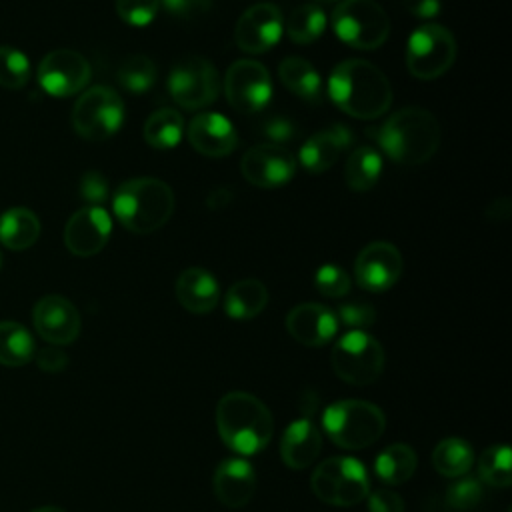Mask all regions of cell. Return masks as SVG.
Here are the masks:
<instances>
[{"instance_id": "obj_24", "label": "cell", "mask_w": 512, "mask_h": 512, "mask_svg": "<svg viewBox=\"0 0 512 512\" xmlns=\"http://www.w3.org/2000/svg\"><path fill=\"white\" fill-rule=\"evenodd\" d=\"M174 294L180 306L192 314H208L220 300V288L216 278L198 266L180 272L174 284Z\"/></svg>"}, {"instance_id": "obj_13", "label": "cell", "mask_w": 512, "mask_h": 512, "mask_svg": "<svg viewBox=\"0 0 512 512\" xmlns=\"http://www.w3.org/2000/svg\"><path fill=\"white\" fill-rule=\"evenodd\" d=\"M92 76L88 60L68 48H58L48 52L38 64V84L40 88L56 98H66L78 94Z\"/></svg>"}, {"instance_id": "obj_38", "label": "cell", "mask_w": 512, "mask_h": 512, "mask_svg": "<svg viewBox=\"0 0 512 512\" xmlns=\"http://www.w3.org/2000/svg\"><path fill=\"white\" fill-rule=\"evenodd\" d=\"M314 286L326 298H342L350 290V276L336 264H322L314 274Z\"/></svg>"}, {"instance_id": "obj_15", "label": "cell", "mask_w": 512, "mask_h": 512, "mask_svg": "<svg viewBox=\"0 0 512 512\" xmlns=\"http://www.w3.org/2000/svg\"><path fill=\"white\" fill-rule=\"evenodd\" d=\"M32 322L40 338L52 346L72 344L82 328L80 312L68 298L60 294L42 296L34 304Z\"/></svg>"}, {"instance_id": "obj_3", "label": "cell", "mask_w": 512, "mask_h": 512, "mask_svg": "<svg viewBox=\"0 0 512 512\" xmlns=\"http://www.w3.org/2000/svg\"><path fill=\"white\" fill-rule=\"evenodd\" d=\"M376 140L390 160L416 166L436 154L440 146V126L426 108L406 106L378 128Z\"/></svg>"}, {"instance_id": "obj_39", "label": "cell", "mask_w": 512, "mask_h": 512, "mask_svg": "<svg viewBox=\"0 0 512 512\" xmlns=\"http://www.w3.org/2000/svg\"><path fill=\"white\" fill-rule=\"evenodd\" d=\"M160 10V0H116L118 16L136 28L148 26Z\"/></svg>"}, {"instance_id": "obj_49", "label": "cell", "mask_w": 512, "mask_h": 512, "mask_svg": "<svg viewBox=\"0 0 512 512\" xmlns=\"http://www.w3.org/2000/svg\"><path fill=\"white\" fill-rule=\"evenodd\" d=\"M30 512H66V510L60 508V506H40V508H34Z\"/></svg>"}, {"instance_id": "obj_46", "label": "cell", "mask_w": 512, "mask_h": 512, "mask_svg": "<svg viewBox=\"0 0 512 512\" xmlns=\"http://www.w3.org/2000/svg\"><path fill=\"white\" fill-rule=\"evenodd\" d=\"M404 8L418 18H434L440 12V0H400Z\"/></svg>"}, {"instance_id": "obj_7", "label": "cell", "mask_w": 512, "mask_h": 512, "mask_svg": "<svg viewBox=\"0 0 512 512\" xmlns=\"http://www.w3.org/2000/svg\"><path fill=\"white\" fill-rule=\"evenodd\" d=\"M332 370L352 386H368L384 370L386 354L382 344L364 330H350L340 336L330 354Z\"/></svg>"}, {"instance_id": "obj_12", "label": "cell", "mask_w": 512, "mask_h": 512, "mask_svg": "<svg viewBox=\"0 0 512 512\" xmlns=\"http://www.w3.org/2000/svg\"><path fill=\"white\" fill-rule=\"evenodd\" d=\"M224 94L236 112L254 114L272 98L270 74L256 60H236L224 76Z\"/></svg>"}, {"instance_id": "obj_2", "label": "cell", "mask_w": 512, "mask_h": 512, "mask_svg": "<svg viewBox=\"0 0 512 512\" xmlns=\"http://www.w3.org/2000/svg\"><path fill=\"white\" fill-rule=\"evenodd\" d=\"M216 428L222 442L240 456L262 452L274 432L268 406L250 392H228L216 406Z\"/></svg>"}, {"instance_id": "obj_47", "label": "cell", "mask_w": 512, "mask_h": 512, "mask_svg": "<svg viewBox=\"0 0 512 512\" xmlns=\"http://www.w3.org/2000/svg\"><path fill=\"white\" fill-rule=\"evenodd\" d=\"M510 210H512L510 200H508V198H498V200H494V202L488 206L486 216H488L490 220H508Z\"/></svg>"}, {"instance_id": "obj_1", "label": "cell", "mask_w": 512, "mask_h": 512, "mask_svg": "<svg viewBox=\"0 0 512 512\" xmlns=\"http://www.w3.org/2000/svg\"><path fill=\"white\" fill-rule=\"evenodd\" d=\"M328 94L344 114L360 120H374L392 104V86L386 74L362 58H350L332 68Z\"/></svg>"}, {"instance_id": "obj_37", "label": "cell", "mask_w": 512, "mask_h": 512, "mask_svg": "<svg viewBox=\"0 0 512 512\" xmlns=\"http://www.w3.org/2000/svg\"><path fill=\"white\" fill-rule=\"evenodd\" d=\"M484 498V484L474 476H458L446 490V502L452 510L466 512L480 504Z\"/></svg>"}, {"instance_id": "obj_41", "label": "cell", "mask_w": 512, "mask_h": 512, "mask_svg": "<svg viewBox=\"0 0 512 512\" xmlns=\"http://www.w3.org/2000/svg\"><path fill=\"white\" fill-rule=\"evenodd\" d=\"M260 134L268 140V144L282 146L284 142L294 140L296 124L292 118L286 116H270L260 124Z\"/></svg>"}, {"instance_id": "obj_45", "label": "cell", "mask_w": 512, "mask_h": 512, "mask_svg": "<svg viewBox=\"0 0 512 512\" xmlns=\"http://www.w3.org/2000/svg\"><path fill=\"white\" fill-rule=\"evenodd\" d=\"M160 4L174 16L194 18L210 10L212 0H160Z\"/></svg>"}, {"instance_id": "obj_48", "label": "cell", "mask_w": 512, "mask_h": 512, "mask_svg": "<svg viewBox=\"0 0 512 512\" xmlns=\"http://www.w3.org/2000/svg\"><path fill=\"white\" fill-rule=\"evenodd\" d=\"M230 200H232V194H230V190H228V188H216V190H212V192H210V196H208L206 204H208L212 210H218V208L228 206V204H230Z\"/></svg>"}, {"instance_id": "obj_23", "label": "cell", "mask_w": 512, "mask_h": 512, "mask_svg": "<svg viewBox=\"0 0 512 512\" xmlns=\"http://www.w3.org/2000/svg\"><path fill=\"white\" fill-rule=\"evenodd\" d=\"M322 450V434L308 418L290 422L280 440L282 462L292 470L308 468Z\"/></svg>"}, {"instance_id": "obj_5", "label": "cell", "mask_w": 512, "mask_h": 512, "mask_svg": "<svg viewBox=\"0 0 512 512\" xmlns=\"http://www.w3.org/2000/svg\"><path fill=\"white\" fill-rule=\"evenodd\" d=\"M322 428L338 448L356 452L372 446L382 436L386 416L368 400L346 398L324 410Z\"/></svg>"}, {"instance_id": "obj_18", "label": "cell", "mask_w": 512, "mask_h": 512, "mask_svg": "<svg viewBox=\"0 0 512 512\" xmlns=\"http://www.w3.org/2000/svg\"><path fill=\"white\" fill-rule=\"evenodd\" d=\"M110 234V214L102 206H84L68 218L64 226V244L74 256L88 258L108 244Z\"/></svg>"}, {"instance_id": "obj_32", "label": "cell", "mask_w": 512, "mask_h": 512, "mask_svg": "<svg viewBox=\"0 0 512 512\" xmlns=\"http://www.w3.org/2000/svg\"><path fill=\"white\" fill-rule=\"evenodd\" d=\"M380 174H382V156L374 148L360 146L346 160L344 180L348 188L356 192H366L374 188Z\"/></svg>"}, {"instance_id": "obj_50", "label": "cell", "mask_w": 512, "mask_h": 512, "mask_svg": "<svg viewBox=\"0 0 512 512\" xmlns=\"http://www.w3.org/2000/svg\"><path fill=\"white\" fill-rule=\"evenodd\" d=\"M318 2H334V0H318Z\"/></svg>"}, {"instance_id": "obj_28", "label": "cell", "mask_w": 512, "mask_h": 512, "mask_svg": "<svg viewBox=\"0 0 512 512\" xmlns=\"http://www.w3.org/2000/svg\"><path fill=\"white\" fill-rule=\"evenodd\" d=\"M418 466V456L412 446L396 442L386 446L374 460L376 476L390 486H400L412 478Z\"/></svg>"}, {"instance_id": "obj_4", "label": "cell", "mask_w": 512, "mask_h": 512, "mask_svg": "<svg viewBox=\"0 0 512 512\" xmlns=\"http://www.w3.org/2000/svg\"><path fill=\"white\" fill-rule=\"evenodd\" d=\"M112 210L126 230L150 234L170 220L174 212V192L158 178H132L116 188Z\"/></svg>"}, {"instance_id": "obj_20", "label": "cell", "mask_w": 512, "mask_h": 512, "mask_svg": "<svg viewBox=\"0 0 512 512\" xmlns=\"http://www.w3.org/2000/svg\"><path fill=\"white\" fill-rule=\"evenodd\" d=\"M188 142L202 156L220 158L236 148L238 136L226 116L218 112H200L188 124Z\"/></svg>"}, {"instance_id": "obj_22", "label": "cell", "mask_w": 512, "mask_h": 512, "mask_svg": "<svg viewBox=\"0 0 512 512\" xmlns=\"http://www.w3.org/2000/svg\"><path fill=\"white\" fill-rule=\"evenodd\" d=\"M352 142H354V132L348 126L332 124L330 128L316 132L302 144L298 152V160L308 172L320 174L332 168L334 162L340 158V154Z\"/></svg>"}, {"instance_id": "obj_21", "label": "cell", "mask_w": 512, "mask_h": 512, "mask_svg": "<svg viewBox=\"0 0 512 512\" xmlns=\"http://www.w3.org/2000/svg\"><path fill=\"white\" fill-rule=\"evenodd\" d=\"M212 488L220 504L232 510L242 508L256 490V470L244 458H226L214 470Z\"/></svg>"}, {"instance_id": "obj_31", "label": "cell", "mask_w": 512, "mask_h": 512, "mask_svg": "<svg viewBox=\"0 0 512 512\" xmlns=\"http://www.w3.org/2000/svg\"><path fill=\"white\" fill-rule=\"evenodd\" d=\"M144 140L156 150H170L184 136V120L174 108H160L144 122Z\"/></svg>"}, {"instance_id": "obj_8", "label": "cell", "mask_w": 512, "mask_h": 512, "mask_svg": "<svg viewBox=\"0 0 512 512\" xmlns=\"http://www.w3.org/2000/svg\"><path fill=\"white\" fill-rule=\"evenodd\" d=\"M336 36L358 50L382 46L390 34V20L374 0H342L332 12Z\"/></svg>"}, {"instance_id": "obj_30", "label": "cell", "mask_w": 512, "mask_h": 512, "mask_svg": "<svg viewBox=\"0 0 512 512\" xmlns=\"http://www.w3.org/2000/svg\"><path fill=\"white\" fill-rule=\"evenodd\" d=\"M474 464V450L464 438H444L432 450V466L446 478L464 476Z\"/></svg>"}, {"instance_id": "obj_36", "label": "cell", "mask_w": 512, "mask_h": 512, "mask_svg": "<svg viewBox=\"0 0 512 512\" xmlns=\"http://www.w3.org/2000/svg\"><path fill=\"white\" fill-rule=\"evenodd\" d=\"M30 80V62L24 52L12 46H0V86L20 90Z\"/></svg>"}, {"instance_id": "obj_27", "label": "cell", "mask_w": 512, "mask_h": 512, "mask_svg": "<svg viewBox=\"0 0 512 512\" xmlns=\"http://www.w3.org/2000/svg\"><path fill=\"white\" fill-rule=\"evenodd\" d=\"M40 236L38 216L22 206L10 208L0 216V242L8 250H26Z\"/></svg>"}, {"instance_id": "obj_44", "label": "cell", "mask_w": 512, "mask_h": 512, "mask_svg": "<svg viewBox=\"0 0 512 512\" xmlns=\"http://www.w3.org/2000/svg\"><path fill=\"white\" fill-rule=\"evenodd\" d=\"M34 358H36L38 368L42 372H50V374L62 372L68 366V354L64 350H60L58 346H46V348L38 350L34 354Z\"/></svg>"}, {"instance_id": "obj_16", "label": "cell", "mask_w": 512, "mask_h": 512, "mask_svg": "<svg viewBox=\"0 0 512 512\" xmlns=\"http://www.w3.org/2000/svg\"><path fill=\"white\" fill-rule=\"evenodd\" d=\"M284 30L282 12L274 4H254L242 12L236 22L234 40L248 54L268 52L278 44Z\"/></svg>"}, {"instance_id": "obj_26", "label": "cell", "mask_w": 512, "mask_h": 512, "mask_svg": "<svg viewBox=\"0 0 512 512\" xmlns=\"http://www.w3.org/2000/svg\"><path fill=\"white\" fill-rule=\"evenodd\" d=\"M278 74L282 84L298 98L308 100L310 104H318L322 100V78L308 60L288 56L280 62Z\"/></svg>"}, {"instance_id": "obj_35", "label": "cell", "mask_w": 512, "mask_h": 512, "mask_svg": "<svg viewBox=\"0 0 512 512\" xmlns=\"http://www.w3.org/2000/svg\"><path fill=\"white\" fill-rule=\"evenodd\" d=\"M156 76H158V72H156L154 62L144 54H134V56L126 58L118 66V72H116L120 86L132 94L148 92L154 86Z\"/></svg>"}, {"instance_id": "obj_33", "label": "cell", "mask_w": 512, "mask_h": 512, "mask_svg": "<svg viewBox=\"0 0 512 512\" xmlns=\"http://www.w3.org/2000/svg\"><path fill=\"white\" fill-rule=\"evenodd\" d=\"M478 476L482 484L508 488L512 484V452L508 444L488 446L478 460Z\"/></svg>"}, {"instance_id": "obj_40", "label": "cell", "mask_w": 512, "mask_h": 512, "mask_svg": "<svg viewBox=\"0 0 512 512\" xmlns=\"http://www.w3.org/2000/svg\"><path fill=\"white\" fill-rule=\"evenodd\" d=\"M336 318L350 330H364L374 324L376 310L372 304H368L364 300H352V302H344L338 306Z\"/></svg>"}, {"instance_id": "obj_11", "label": "cell", "mask_w": 512, "mask_h": 512, "mask_svg": "<svg viewBox=\"0 0 512 512\" xmlns=\"http://www.w3.org/2000/svg\"><path fill=\"white\" fill-rule=\"evenodd\" d=\"M222 82L216 66L202 56L180 58L168 76L170 96L186 110H202L216 102Z\"/></svg>"}, {"instance_id": "obj_25", "label": "cell", "mask_w": 512, "mask_h": 512, "mask_svg": "<svg viewBox=\"0 0 512 512\" xmlns=\"http://www.w3.org/2000/svg\"><path fill=\"white\" fill-rule=\"evenodd\" d=\"M268 304V290L256 278L234 282L224 296V310L232 320H252Z\"/></svg>"}, {"instance_id": "obj_19", "label": "cell", "mask_w": 512, "mask_h": 512, "mask_svg": "<svg viewBox=\"0 0 512 512\" xmlns=\"http://www.w3.org/2000/svg\"><path fill=\"white\" fill-rule=\"evenodd\" d=\"M286 330L296 342L318 348L336 336L338 318L330 308L322 304L304 302L286 314Z\"/></svg>"}, {"instance_id": "obj_6", "label": "cell", "mask_w": 512, "mask_h": 512, "mask_svg": "<svg viewBox=\"0 0 512 512\" xmlns=\"http://www.w3.org/2000/svg\"><path fill=\"white\" fill-rule=\"evenodd\" d=\"M310 488L324 504L346 508L366 500L370 476L360 460L352 456H332L314 468Z\"/></svg>"}, {"instance_id": "obj_34", "label": "cell", "mask_w": 512, "mask_h": 512, "mask_svg": "<svg viewBox=\"0 0 512 512\" xmlns=\"http://www.w3.org/2000/svg\"><path fill=\"white\" fill-rule=\"evenodd\" d=\"M326 28V14L314 4L296 6L286 20L288 38L296 44L316 42Z\"/></svg>"}, {"instance_id": "obj_29", "label": "cell", "mask_w": 512, "mask_h": 512, "mask_svg": "<svg viewBox=\"0 0 512 512\" xmlns=\"http://www.w3.org/2000/svg\"><path fill=\"white\" fill-rule=\"evenodd\" d=\"M36 344L26 326L14 320H0V364L20 368L34 360Z\"/></svg>"}, {"instance_id": "obj_43", "label": "cell", "mask_w": 512, "mask_h": 512, "mask_svg": "<svg viewBox=\"0 0 512 512\" xmlns=\"http://www.w3.org/2000/svg\"><path fill=\"white\" fill-rule=\"evenodd\" d=\"M368 512H404V500L388 490V488H378L374 492H368Z\"/></svg>"}, {"instance_id": "obj_51", "label": "cell", "mask_w": 512, "mask_h": 512, "mask_svg": "<svg viewBox=\"0 0 512 512\" xmlns=\"http://www.w3.org/2000/svg\"><path fill=\"white\" fill-rule=\"evenodd\" d=\"M0 268H2V252H0Z\"/></svg>"}, {"instance_id": "obj_10", "label": "cell", "mask_w": 512, "mask_h": 512, "mask_svg": "<svg viewBox=\"0 0 512 512\" xmlns=\"http://www.w3.org/2000/svg\"><path fill=\"white\" fill-rule=\"evenodd\" d=\"M456 60V40L440 24L418 26L406 44V68L420 80H434L450 70Z\"/></svg>"}, {"instance_id": "obj_42", "label": "cell", "mask_w": 512, "mask_h": 512, "mask_svg": "<svg viewBox=\"0 0 512 512\" xmlns=\"http://www.w3.org/2000/svg\"><path fill=\"white\" fill-rule=\"evenodd\" d=\"M80 196L88 202V206H100L108 198V180L98 170H88L80 178Z\"/></svg>"}, {"instance_id": "obj_14", "label": "cell", "mask_w": 512, "mask_h": 512, "mask_svg": "<svg viewBox=\"0 0 512 512\" xmlns=\"http://www.w3.org/2000/svg\"><path fill=\"white\" fill-rule=\"evenodd\" d=\"M296 158L284 146L256 144L240 160L242 176L258 188H280L296 174Z\"/></svg>"}, {"instance_id": "obj_9", "label": "cell", "mask_w": 512, "mask_h": 512, "mask_svg": "<svg viewBox=\"0 0 512 512\" xmlns=\"http://www.w3.org/2000/svg\"><path fill=\"white\" fill-rule=\"evenodd\" d=\"M124 122V102L108 86H92L80 94L72 108V126L84 140H106Z\"/></svg>"}, {"instance_id": "obj_17", "label": "cell", "mask_w": 512, "mask_h": 512, "mask_svg": "<svg viewBox=\"0 0 512 512\" xmlns=\"http://www.w3.org/2000/svg\"><path fill=\"white\" fill-rule=\"evenodd\" d=\"M354 276L360 288L384 292L402 276V254L390 242H372L364 246L354 264Z\"/></svg>"}]
</instances>
